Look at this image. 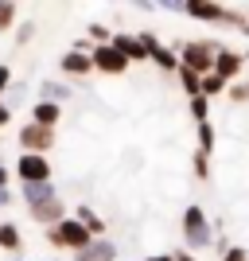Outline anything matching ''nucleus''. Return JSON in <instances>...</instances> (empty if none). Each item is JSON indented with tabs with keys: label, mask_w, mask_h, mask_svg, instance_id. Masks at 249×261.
Instances as JSON below:
<instances>
[{
	"label": "nucleus",
	"mask_w": 249,
	"mask_h": 261,
	"mask_svg": "<svg viewBox=\"0 0 249 261\" xmlns=\"http://www.w3.org/2000/svg\"><path fill=\"white\" fill-rule=\"evenodd\" d=\"M59 74L66 78V82H86L90 74H94V63H90L86 51H63V59H59Z\"/></svg>",
	"instance_id": "nucleus-10"
},
{
	"label": "nucleus",
	"mask_w": 249,
	"mask_h": 261,
	"mask_svg": "<svg viewBox=\"0 0 249 261\" xmlns=\"http://www.w3.org/2000/svg\"><path fill=\"white\" fill-rule=\"evenodd\" d=\"M0 187H12V168L8 164H0Z\"/></svg>",
	"instance_id": "nucleus-35"
},
{
	"label": "nucleus",
	"mask_w": 249,
	"mask_h": 261,
	"mask_svg": "<svg viewBox=\"0 0 249 261\" xmlns=\"http://www.w3.org/2000/svg\"><path fill=\"white\" fill-rule=\"evenodd\" d=\"M218 261H249V250H245V246H238V242H230V250L218 253Z\"/></svg>",
	"instance_id": "nucleus-28"
},
{
	"label": "nucleus",
	"mask_w": 249,
	"mask_h": 261,
	"mask_svg": "<svg viewBox=\"0 0 249 261\" xmlns=\"http://www.w3.org/2000/svg\"><path fill=\"white\" fill-rule=\"evenodd\" d=\"M214 144H218V133H214V125H210V121H199L195 125V148L199 152H214Z\"/></svg>",
	"instance_id": "nucleus-19"
},
{
	"label": "nucleus",
	"mask_w": 249,
	"mask_h": 261,
	"mask_svg": "<svg viewBox=\"0 0 249 261\" xmlns=\"http://www.w3.org/2000/svg\"><path fill=\"white\" fill-rule=\"evenodd\" d=\"M54 129L51 125H35V121H23L20 129H16V144H20V152H43V156H51V148H54Z\"/></svg>",
	"instance_id": "nucleus-4"
},
{
	"label": "nucleus",
	"mask_w": 249,
	"mask_h": 261,
	"mask_svg": "<svg viewBox=\"0 0 249 261\" xmlns=\"http://www.w3.org/2000/svg\"><path fill=\"white\" fill-rule=\"evenodd\" d=\"M12 32H16V47H27L35 39V20H20Z\"/></svg>",
	"instance_id": "nucleus-26"
},
{
	"label": "nucleus",
	"mask_w": 249,
	"mask_h": 261,
	"mask_svg": "<svg viewBox=\"0 0 249 261\" xmlns=\"http://www.w3.org/2000/svg\"><path fill=\"white\" fill-rule=\"evenodd\" d=\"M12 121H16V109H12V106H8V101L0 98V129H8Z\"/></svg>",
	"instance_id": "nucleus-29"
},
{
	"label": "nucleus",
	"mask_w": 249,
	"mask_h": 261,
	"mask_svg": "<svg viewBox=\"0 0 249 261\" xmlns=\"http://www.w3.org/2000/svg\"><path fill=\"white\" fill-rule=\"evenodd\" d=\"M16 23H20V4L16 0H0V35L12 32Z\"/></svg>",
	"instance_id": "nucleus-21"
},
{
	"label": "nucleus",
	"mask_w": 249,
	"mask_h": 261,
	"mask_svg": "<svg viewBox=\"0 0 249 261\" xmlns=\"http://www.w3.org/2000/svg\"><path fill=\"white\" fill-rule=\"evenodd\" d=\"M0 250L4 253H23V234H20V226L16 222H0Z\"/></svg>",
	"instance_id": "nucleus-18"
},
{
	"label": "nucleus",
	"mask_w": 249,
	"mask_h": 261,
	"mask_svg": "<svg viewBox=\"0 0 249 261\" xmlns=\"http://www.w3.org/2000/svg\"><path fill=\"white\" fill-rule=\"evenodd\" d=\"M16 184H43V179H51V156L43 152H20L16 156Z\"/></svg>",
	"instance_id": "nucleus-5"
},
{
	"label": "nucleus",
	"mask_w": 249,
	"mask_h": 261,
	"mask_svg": "<svg viewBox=\"0 0 249 261\" xmlns=\"http://www.w3.org/2000/svg\"><path fill=\"white\" fill-rule=\"evenodd\" d=\"M187 113L199 121H210V98H203V94H195V98H187Z\"/></svg>",
	"instance_id": "nucleus-22"
},
{
	"label": "nucleus",
	"mask_w": 249,
	"mask_h": 261,
	"mask_svg": "<svg viewBox=\"0 0 249 261\" xmlns=\"http://www.w3.org/2000/svg\"><path fill=\"white\" fill-rule=\"evenodd\" d=\"M70 47H74V51H86V55H90V51H94V43H90L86 35H82V39H74V43H70Z\"/></svg>",
	"instance_id": "nucleus-36"
},
{
	"label": "nucleus",
	"mask_w": 249,
	"mask_h": 261,
	"mask_svg": "<svg viewBox=\"0 0 249 261\" xmlns=\"http://www.w3.org/2000/svg\"><path fill=\"white\" fill-rule=\"evenodd\" d=\"M210 70H214L218 78H226V82H238V78H245V55H241L238 47H218Z\"/></svg>",
	"instance_id": "nucleus-9"
},
{
	"label": "nucleus",
	"mask_w": 249,
	"mask_h": 261,
	"mask_svg": "<svg viewBox=\"0 0 249 261\" xmlns=\"http://www.w3.org/2000/svg\"><path fill=\"white\" fill-rule=\"evenodd\" d=\"M70 215H74L78 222H82V226H86L90 234H94V238H101V234H109V222H105V218H101V215H98V211H94V207H90V203H78V207L70 211Z\"/></svg>",
	"instance_id": "nucleus-17"
},
{
	"label": "nucleus",
	"mask_w": 249,
	"mask_h": 261,
	"mask_svg": "<svg viewBox=\"0 0 249 261\" xmlns=\"http://www.w3.org/2000/svg\"><path fill=\"white\" fill-rule=\"evenodd\" d=\"M63 113H66V106H54V101H39V98L27 106V121H35V125H51V129H59Z\"/></svg>",
	"instance_id": "nucleus-15"
},
{
	"label": "nucleus",
	"mask_w": 249,
	"mask_h": 261,
	"mask_svg": "<svg viewBox=\"0 0 249 261\" xmlns=\"http://www.w3.org/2000/svg\"><path fill=\"white\" fill-rule=\"evenodd\" d=\"M241 55H245V63H249V47H245V51H241Z\"/></svg>",
	"instance_id": "nucleus-39"
},
{
	"label": "nucleus",
	"mask_w": 249,
	"mask_h": 261,
	"mask_svg": "<svg viewBox=\"0 0 249 261\" xmlns=\"http://www.w3.org/2000/svg\"><path fill=\"white\" fill-rule=\"evenodd\" d=\"M12 261H23V253H12Z\"/></svg>",
	"instance_id": "nucleus-38"
},
{
	"label": "nucleus",
	"mask_w": 249,
	"mask_h": 261,
	"mask_svg": "<svg viewBox=\"0 0 249 261\" xmlns=\"http://www.w3.org/2000/svg\"><path fill=\"white\" fill-rule=\"evenodd\" d=\"M191 175H195V179H210V156L206 152H191Z\"/></svg>",
	"instance_id": "nucleus-25"
},
{
	"label": "nucleus",
	"mask_w": 249,
	"mask_h": 261,
	"mask_svg": "<svg viewBox=\"0 0 249 261\" xmlns=\"http://www.w3.org/2000/svg\"><path fill=\"white\" fill-rule=\"evenodd\" d=\"M218 47H222L218 39H183V43L175 47V55H179V66L195 70V74H210Z\"/></svg>",
	"instance_id": "nucleus-3"
},
{
	"label": "nucleus",
	"mask_w": 249,
	"mask_h": 261,
	"mask_svg": "<svg viewBox=\"0 0 249 261\" xmlns=\"http://www.w3.org/2000/svg\"><path fill=\"white\" fill-rule=\"evenodd\" d=\"M226 98L234 106H249V78H238V82H230L226 86Z\"/></svg>",
	"instance_id": "nucleus-23"
},
{
	"label": "nucleus",
	"mask_w": 249,
	"mask_h": 261,
	"mask_svg": "<svg viewBox=\"0 0 249 261\" xmlns=\"http://www.w3.org/2000/svg\"><path fill=\"white\" fill-rule=\"evenodd\" d=\"M226 78H218L214 70H210V74H203V98H218V94H226Z\"/></svg>",
	"instance_id": "nucleus-24"
},
{
	"label": "nucleus",
	"mask_w": 249,
	"mask_h": 261,
	"mask_svg": "<svg viewBox=\"0 0 249 261\" xmlns=\"http://www.w3.org/2000/svg\"><path fill=\"white\" fill-rule=\"evenodd\" d=\"M132 8L136 12H144V16H152V12H156V0H129Z\"/></svg>",
	"instance_id": "nucleus-33"
},
{
	"label": "nucleus",
	"mask_w": 249,
	"mask_h": 261,
	"mask_svg": "<svg viewBox=\"0 0 249 261\" xmlns=\"http://www.w3.org/2000/svg\"><path fill=\"white\" fill-rule=\"evenodd\" d=\"M172 257H175V261H203V257H199V253H191V250H175Z\"/></svg>",
	"instance_id": "nucleus-34"
},
{
	"label": "nucleus",
	"mask_w": 249,
	"mask_h": 261,
	"mask_svg": "<svg viewBox=\"0 0 249 261\" xmlns=\"http://www.w3.org/2000/svg\"><path fill=\"white\" fill-rule=\"evenodd\" d=\"M16 4H20V0H16Z\"/></svg>",
	"instance_id": "nucleus-43"
},
{
	"label": "nucleus",
	"mask_w": 249,
	"mask_h": 261,
	"mask_svg": "<svg viewBox=\"0 0 249 261\" xmlns=\"http://www.w3.org/2000/svg\"><path fill=\"white\" fill-rule=\"evenodd\" d=\"M90 63H94V74H105V78H121V74L132 66L113 43H94V51H90Z\"/></svg>",
	"instance_id": "nucleus-6"
},
{
	"label": "nucleus",
	"mask_w": 249,
	"mask_h": 261,
	"mask_svg": "<svg viewBox=\"0 0 249 261\" xmlns=\"http://www.w3.org/2000/svg\"><path fill=\"white\" fill-rule=\"evenodd\" d=\"M8 86H12V66H8V63H0V98L8 94Z\"/></svg>",
	"instance_id": "nucleus-31"
},
{
	"label": "nucleus",
	"mask_w": 249,
	"mask_h": 261,
	"mask_svg": "<svg viewBox=\"0 0 249 261\" xmlns=\"http://www.w3.org/2000/svg\"><path fill=\"white\" fill-rule=\"evenodd\" d=\"M121 250H117V242L109 238V234H101V238H90L82 250L70 253V261H117Z\"/></svg>",
	"instance_id": "nucleus-11"
},
{
	"label": "nucleus",
	"mask_w": 249,
	"mask_h": 261,
	"mask_svg": "<svg viewBox=\"0 0 249 261\" xmlns=\"http://www.w3.org/2000/svg\"><path fill=\"white\" fill-rule=\"evenodd\" d=\"M86 39H90V43H109V39H113V32H109V23H90V28H86Z\"/></svg>",
	"instance_id": "nucleus-27"
},
{
	"label": "nucleus",
	"mask_w": 249,
	"mask_h": 261,
	"mask_svg": "<svg viewBox=\"0 0 249 261\" xmlns=\"http://www.w3.org/2000/svg\"><path fill=\"white\" fill-rule=\"evenodd\" d=\"M35 94H39V101H54V106H66V101L74 98V90H70L66 78H43L35 86Z\"/></svg>",
	"instance_id": "nucleus-14"
},
{
	"label": "nucleus",
	"mask_w": 249,
	"mask_h": 261,
	"mask_svg": "<svg viewBox=\"0 0 249 261\" xmlns=\"http://www.w3.org/2000/svg\"><path fill=\"white\" fill-rule=\"evenodd\" d=\"M245 78H249V63H245Z\"/></svg>",
	"instance_id": "nucleus-41"
},
{
	"label": "nucleus",
	"mask_w": 249,
	"mask_h": 261,
	"mask_svg": "<svg viewBox=\"0 0 249 261\" xmlns=\"http://www.w3.org/2000/svg\"><path fill=\"white\" fill-rule=\"evenodd\" d=\"M183 16L195 23H206V28H222L226 4H218V0H183Z\"/></svg>",
	"instance_id": "nucleus-8"
},
{
	"label": "nucleus",
	"mask_w": 249,
	"mask_h": 261,
	"mask_svg": "<svg viewBox=\"0 0 249 261\" xmlns=\"http://www.w3.org/2000/svg\"><path fill=\"white\" fill-rule=\"evenodd\" d=\"M156 8L172 12V16H183V0H156Z\"/></svg>",
	"instance_id": "nucleus-30"
},
{
	"label": "nucleus",
	"mask_w": 249,
	"mask_h": 261,
	"mask_svg": "<svg viewBox=\"0 0 249 261\" xmlns=\"http://www.w3.org/2000/svg\"><path fill=\"white\" fill-rule=\"evenodd\" d=\"M175 78H179V86H183L187 98H195V94H203V74H195V70H187V66H179L175 70Z\"/></svg>",
	"instance_id": "nucleus-20"
},
{
	"label": "nucleus",
	"mask_w": 249,
	"mask_h": 261,
	"mask_svg": "<svg viewBox=\"0 0 249 261\" xmlns=\"http://www.w3.org/2000/svg\"><path fill=\"white\" fill-rule=\"evenodd\" d=\"M245 16H249V12H245Z\"/></svg>",
	"instance_id": "nucleus-44"
},
{
	"label": "nucleus",
	"mask_w": 249,
	"mask_h": 261,
	"mask_svg": "<svg viewBox=\"0 0 249 261\" xmlns=\"http://www.w3.org/2000/svg\"><path fill=\"white\" fill-rule=\"evenodd\" d=\"M27 215H32V222H35V226H54L59 218H66V215H70V207H66L63 199L54 195V199H47V203H35V207H27Z\"/></svg>",
	"instance_id": "nucleus-12"
},
{
	"label": "nucleus",
	"mask_w": 249,
	"mask_h": 261,
	"mask_svg": "<svg viewBox=\"0 0 249 261\" xmlns=\"http://www.w3.org/2000/svg\"><path fill=\"white\" fill-rule=\"evenodd\" d=\"M16 203V187H0V211H8Z\"/></svg>",
	"instance_id": "nucleus-32"
},
{
	"label": "nucleus",
	"mask_w": 249,
	"mask_h": 261,
	"mask_svg": "<svg viewBox=\"0 0 249 261\" xmlns=\"http://www.w3.org/2000/svg\"><path fill=\"white\" fill-rule=\"evenodd\" d=\"M109 43L117 47L129 63H148V47L141 43V35H136V32H113V39H109Z\"/></svg>",
	"instance_id": "nucleus-13"
},
{
	"label": "nucleus",
	"mask_w": 249,
	"mask_h": 261,
	"mask_svg": "<svg viewBox=\"0 0 249 261\" xmlns=\"http://www.w3.org/2000/svg\"><path fill=\"white\" fill-rule=\"evenodd\" d=\"M109 4H117V0H109Z\"/></svg>",
	"instance_id": "nucleus-42"
},
{
	"label": "nucleus",
	"mask_w": 249,
	"mask_h": 261,
	"mask_svg": "<svg viewBox=\"0 0 249 261\" xmlns=\"http://www.w3.org/2000/svg\"><path fill=\"white\" fill-rule=\"evenodd\" d=\"M47 261H63V257H47Z\"/></svg>",
	"instance_id": "nucleus-40"
},
{
	"label": "nucleus",
	"mask_w": 249,
	"mask_h": 261,
	"mask_svg": "<svg viewBox=\"0 0 249 261\" xmlns=\"http://www.w3.org/2000/svg\"><path fill=\"white\" fill-rule=\"evenodd\" d=\"M59 195V187H54V179H43V184H20V191H16V199H20L23 207H35V203H47V199Z\"/></svg>",
	"instance_id": "nucleus-16"
},
{
	"label": "nucleus",
	"mask_w": 249,
	"mask_h": 261,
	"mask_svg": "<svg viewBox=\"0 0 249 261\" xmlns=\"http://www.w3.org/2000/svg\"><path fill=\"white\" fill-rule=\"evenodd\" d=\"M144 261H175L172 253H152V257H144Z\"/></svg>",
	"instance_id": "nucleus-37"
},
{
	"label": "nucleus",
	"mask_w": 249,
	"mask_h": 261,
	"mask_svg": "<svg viewBox=\"0 0 249 261\" xmlns=\"http://www.w3.org/2000/svg\"><path fill=\"white\" fill-rule=\"evenodd\" d=\"M43 238H47V246H54V250H63V253H74V250H82L94 234H90L82 222H78L74 215H66V218H59L54 226H43Z\"/></svg>",
	"instance_id": "nucleus-2"
},
{
	"label": "nucleus",
	"mask_w": 249,
	"mask_h": 261,
	"mask_svg": "<svg viewBox=\"0 0 249 261\" xmlns=\"http://www.w3.org/2000/svg\"><path fill=\"white\" fill-rule=\"evenodd\" d=\"M179 230H183V250L199 253L210 246V238H214V226H210V215L203 211V203H187L183 207V222H179Z\"/></svg>",
	"instance_id": "nucleus-1"
},
{
	"label": "nucleus",
	"mask_w": 249,
	"mask_h": 261,
	"mask_svg": "<svg viewBox=\"0 0 249 261\" xmlns=\"http://www.w3.org/2000/svg\"><path fill=\"white\" fill-rule=\"evenodd\" d=\"M136 35H141V43L148 47V63H156L163 74H175V70H179V55H175V47L160 43V35H152V32H136Z\"/></svg>",
	"instance_id": "nucleus-7"
}]
</instances>
